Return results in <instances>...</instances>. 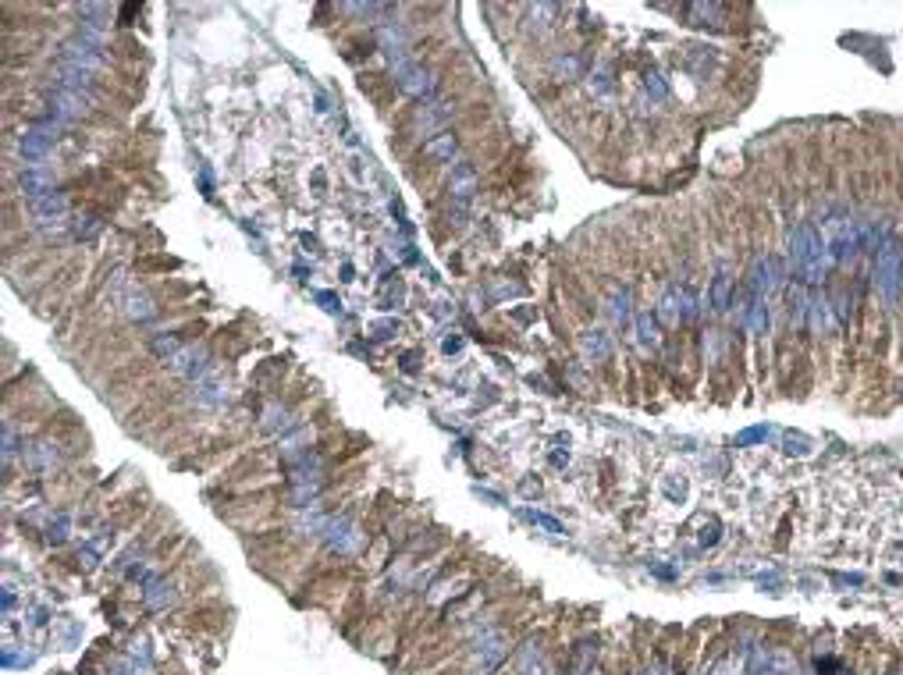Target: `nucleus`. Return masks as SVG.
<instances>
[{
  "instance_id": "1",
  "label": "nucleus",
  "mask_w": 903,
  "mask_h": 675,
  "mask_svg": "<svg viewBox=\"0 0 903 675\" xmlns=\"http://www.w3.org/2000/svg\"><path fill=\"white\" fill-rule=\"evenodd\" d=\"M790 260H793V270L807 285H818L822 281V270H825V260H829V249L818 235L815 224H797L793 235H790Z\"/></svg>"
},
{
  "instance_id": "2",
  "label": "nucleus",
  "mask_w": 903,
  "mask_h": 675,
  "mask_svg": "<svg viewBox=\"0 0 903 675\" xmlns=\"http://www.w3.org/2000/svg\"><path fill=\"white\" fill-rule=\"evenodd\" d=\"M875 288L886 299V306L900 302L903 292V245L900 238H886L875 253Z\"/></svg>"
},
{
  "instance_id": "3",
  "label": "nucleus",
  "mask_w": 903,
  "mask_h": 675,
  "mask_svg": "<svg viewBox=\"0 0 903 675\" xmlns=\"http://www.w3.org/2000/svg\"><path fill=\"white\" fill-rule=\"evenodd\" d=\"M53 132H57V125L53 121H40V125H33L25 135H22V157L25 160H33V164H40L47 153H50V142H53Z\"/></svg>"
},
{
  "instance_id": "4",
  "label": "nucleus",
  "mask_w": 903,
  "mask_h": 675,
  "mask_svg": "<svg viewBox=\"0 0 903 675\" xmlns=\"http://www.w3.org/2000/svg\"><path fill=\"white\" fill-rule=\"evenodd\" d=\"M505 633H498V629H488L484 636L477 640V672L480 675H488V672H495L498 668V661L505 658Z\"/></svg>"
},
{
  "instance_id": "5",
  "label": "nucleus",
  "mask_w": 903,
  "mask_h": 675,
  "mask_svg": "<svg viewBox=\"0 0 903 675\" xmlns=\"http://www.w3.org/2000/svg\"><path fill=\"white\" fill-rule=\"evenodd\" d=\"M747 675H797V665L782 651H754L747 665Z\"/></svg>"
},
{
  "instance_id": "6",
  "label": "nucleus",
  "mask_w": 903,
  "mask_h": 675,
  "mask_svg": "<svg viewBox=\"0 0 903 675\" xmlns=\"http://www.w3.org/2000/svg\"><path fill=\"white\" fill-rule=\"evenodd\" d=\"M399 85L406 89V93H413V97H427L431 89H434L431 75H427L424 68L409 65V60H399Z\"/></svg>"
},
{
  "instance_id": "7",
  "label": "nucleus",
  "mask_w": 903,
  "mask_h": 675,
  "mask_svg": "<svg viewBox=\"0 0 903 675\" xmlns=\"http://www.w3.org/2000/svg\"><path fill=\"white\" fill-rule=\"evenodd\" d=\"M50 107H53L57 121H72V117H78L85 110V97L75 93V89H57V93L50 97Z\"/></svg>"
},
{
  "instance_id": "8",
  "label": "nucleus",
  "mask_w": 903,
  "mask_h": 675,
  "mask_svg": "<svg viewBox=\"0 0 903 675\" xmlns=\"http://www.w3.org/2000/svg\"><path fill=\"white\" fill-rule=\"evenodd\" d=\"M658 490H661V498H665L669 505H686V498H690V476L679 469H672V473H665V476H658Z\"/></svg>"
},
{
  "instance_id": "9",
  "label": "nucleus",
  "mask_w": 903,
  "mask_h": 675,
  "mask_svg": "<svg viewBox=\"0 0 903 675\" xmlns=\"http://www.w3.org/2000/svg\"><path fill=\"white\" fill-rule=\"evenodd\" d=\"M324 530H327V544L335 551H352L359 544V533H356V526L349 523V519H331Z\"/></svg>"
},
{
  "instance_id": "10",
  "label": "nucleus",
  "mask_w": 903,
  "mask_h": 675,
  "mask_svg": "<svg viewBox=\"0 0 903 675\" xmlns=\"http://www.w3.org/2000/svg\"><path fill=\"white\" fill-rule=\"evenodd\" d=\"M807 313H811V327H815V334H832L836 320H832V310H829L825 295H811L807 299Z\"/></svg>"
},
{
  "instance_id": "11",
  "label": "nucleus",
  "mask_w": 903,
  "mask_h": 675,
  "mask_svg": "<svg viewBox=\"0 0 903 675\" xmlns=\"http://www.w3.org/2000/svg\"><path fill=\"white\" fill-rule=\"evenodd\" d=\"M580 345H583V352H587V359H594V362H605L608 356H612V338L605 334V331H583V338H580Z\"/></svg>"
},
{
  "instance_id": "12",
  "label": "nucleus",
  "mask_w": 903,
  "mask_h": 675,
  "mask_svg": "<svg viewBox=\"0 0 903 675\" xmlns=\"http://www.w3.org/2000/svg\"><path fill=\"white\" fill-rule=\"evenodd\" d=\"M729 292H733V274L729 263L715 267V281H711V306L715 310H729Z\"/></svg>"
},
{
  "instance_id": "13",
  "label": "nucleus",
  "mask_w": 903,
  "mask_h": 675,
  "mask_svg": "<svg viewBox=\"0 0 903 675\" xmlns=\"http://www.w3.org/2000/svg\"><path fill=\"white\" fill-rule=\"evenodd\" d=\"M22 189L28 192V199H40V196L53 192V178H50V171H43V167H28V171L22 174Z\"/></svg>"
},
{
  "instance_id": "14",
  "label": "nucleus",
  "mask_w": 903,
  "mask_h": 675,
  "mask_svg": "<svg viewBox=\"0 0 903 675\" xmlns=\"http://www.w3.org/2000/svg\"><path fill=\"white\" fill-rule=\"evenodd\" d=\"M658 317L665 320V324H679V320H683V299H679V288H676V285H669L665 295L658 299Z\"/></svg>"
},
{
  "instance_id": "15",
  "label": "nucleus",
  "mask_w": 903,
  "mask_h": 675,
  "mask_svg": "<svg viewBox=\"0 0 903 675\" xmlns=\"http://www.w3.org/2000/svg\"><path fill=\"white\" fill-rule=\"evenodd\" d=\"M608 317H612L615 327L629 324V317H633V310H629V288H612L608 292Z\"/></svg>"
},
{
  "instance_id": "16",
  "label": "nucleus",
  "mask_w": 903,
  "mask_h": 675,
  "mask_svg": "<svg viewBox=\"0 0 903 675\" xmlns=\"http://www.w3.org/2000/svg\"><path fill=\"white\" fill-rule=\"evenodd\" d=\"M142 601H146V608H167V604L174 601V590H171V583H164V579H146V590H142Z\"/></svg>"
},
{
  "instance_id": "17",
  "label": "nucleus",
  "mask_w": 903,
  "mask_h": 675,
  "mask_svg": "<svg viewBox=\"0 0 903 675\" xmlns=\"http://www.w3.org/2000/svg\"><path fill=\"white\" fill-rule=\"evenodd\" d=\"M33 213H36L40 221L61 217V213H65V196H61V192H47V196L33 199Z\"/></svg>"
},
{
  "instance_id": "18",
  "label": "nucleus",
  "mask_w": 903,
  "mask_h": 675,
  "mask_svg": "<svg viewBox=\"0 0 903 675\" xmlns=\"http://www.w3.org/2000/svg\"><path fill=\"white\" fill-rule=\"evenodd\" d=\"M516 672H520V675H545V672H548V668H545V658H540V651H537V643H527V647L520 651Z\"/></svg>"
},
{
  "instance_id": "19",
  "label": "nucleus",
  "mask_w": 903,
  "mask_h": 675,
  "mask_svg": "<svg viewBox=\"0 0 903 675\" xmlns=\"http://www.w3.org/2000/svg\"><path fill=\"white\" fill-rule=\"evenodd\" d=\"M171 366H174L178 374L196 377V374H203V352H196V349H182V352H174V356H171Z\"/></svg>"
},
{
  "instance_id": "20",
  "label": "nucleus",
  "mask_w": 903,
  "mask_h": 675,
  "mask_svg": "<svg viewBox=\"0 0 903 675\" xmlns=\"http://www.w3.org/2000/svg\"><path fill=\"white\" fill-rule=\"evenodd\" d=\"M473 189H477V174H473V167H470V164H459L456 171H452V192H456L459 199H470Z\"/></svg>"
},
{
  "instance_id": "21",
  "label": "nucleus",
  "mask_w": 903,
  "mask_h": 675,
  "mask_svg": "<svg viewBox=\"0 0 903 675\" xmlns=\"http://www.w3.org/2000/svg\"><path fill=\"white\" fill-rule=\"evenodd\" d=\"M637 338H640V345L644 349H658V324H654V317H651V310H644V313H637Z\"/></svg>"
},
{
  "instance_id": "22",
  "label": "nucleus",
  "mask_w": 903,
  "mask_h": 675,
  "mask_svg": "<svg viewBox=\"0 0 903 675\" xmlns=\"http://www.w3.org/2000/svg\"><path fill=\"white\" fill-rule=\"evenodd\" d=\"M125 302H129V313H132L135 320H146V317H154V306H149V299H146L142 292H135V288H132Z\"/></svg>"
},
{
  "instance_id": "23",
  "label": "nucleus",
  "mask_w": 903,
  "mask_h": 675,
  "mask_svg": "<svg viewBox=\"0 0 903 675\" xmlns=\"http://www.w3.org/2000/svg\"><path fill=\"white\" fill-rule=\"evenodd\" d=\"M804 313H807V295H804L800 285H793V292H790V320L797 327H804Z\"/></svg>"
},
{
  "instance_id": "24",
  "label": "nucleus",
  "mask_w": 903,
  "mask_h": 675,
  "mask_svg": "<svg viewBox=\"0 0 903 675\" xmlns=\"http://www.w3.org/2000/svg\"><path fill=\"white\" fill-rule=\"evenodd\" d=\"M427 157H441V160H452V153H456V139L452 135H441V139H431L427 146Z\"/></svg>"
},
{
  "instance_id": "25",
  "label": "nucleus",
  "mask_w": 903,
  "mask_h": 675,
  "mask_svg": "<svg viewBox=\"0 0 903 675\" xmlns=\"http://www.w3.org/2000/svg\"><path fill=\"white\" fill-rule=\"evenodd\" d=\"M523 519H527V523H533V526H540V530H548V533H562V523H558V519H552V515H545V512L523 508Z\"/></svg>"
},
{
  "instance_id": "26",
  "label": "nucleus",
  "mask_w": 903,
  "mask_h": 675,
  "mask_svg": "<svg viewBox=\"0 0 903 675\" xmlns=\"http://www.w3.org/2000/svg\"><path fill=\"white\" fill-rule=\"evenodd\" d=\"M448 114H452L448 103H431V107L420 110V125H424V121H427V125H441V121H445Z\"/></svg>"
},
{
  "instance_id": "27",
  "label": "nucleus",
  "mask_w": 903,
  "mask_h": 675,
  "mask_svg": "<svg viewBox=\"0 0 903 675\" xmlns=\"http://www.w3.org/2000/svg\"><path fill=\"white\" fill-rule=\"evenodd\" d=\"M644 89H647V97H651V100H658V103H661V100L669 97V85L661 82V75H658V72H651V75H647Z\"/></svg>"
},
{
  "instance_id": "28",
  "label": "nucleus",
  "mask_w": 903,
  "mask_h": 675,
  "mask_svg": "<svg viewBox=\"0 0 903 675\" xmlns=\"http://www.w3.org/2000/svg\"><path fill=\"white\" fill-rule=\"evenodd\" d=\"M72 231H75V238H93V235L100 231V221H97V217H75Z\"/></svg>"
},
{
  "instance_id": "29",
  "label": "nucleus",
  "mask_w": 903,
  "mask_h": 675,
  "mask_svg": "<svg viewBox=\"0 0 903 675\" xmlns=\"http://www.w3.org/2000/svg\"><path fill=\"white\" fill-rule=\"evenodd\" d=\"M580 68H583V60H580V57H558V60H555V72L565 75V78H577Z\"/></svg>"
},
{
  "instance_id": "30",
  "label": "nucleus",
  "mask_w": 903,
  "mask_h": 675,
  "mask_svg": "<svg viewBox=\"0 0 903 675\" xmlns=\"http://www.w3.org/2000/svg\"><path fill=\"white\" fill-rule=\"evenodd\" d=\"M786 451L804 458V455H811V441H807L804 434H786Z\"/></svg>"
},
{
  "instance_id": "31",
  "label": "nucleus",
  "mask_w": 903,
  "mask_h": 675,
  "mask_svg": "<svg viewBox=\"0 0 903 675\" xmlns=\"http://www.w3.org/2000/svg\"><path fill=\"white\" fill-rule=\"evenodd\" d=\"M768 434H772V426H750V431H743L736 438V444H754V441H765Z\"/></svg>"
},
{
  "instance_id": "32",
  "label": "nucleus",
  "mask_w": 903,
  "mask_h": 675,
  "mask_svg": "<svg viewBox=\"0 0 903 675\" xmlns=\"http://www.w3.org/2000/svg\"><path fill=\"white\" fill-rule=\"evenodd\" d=\"M590 89H594V93H601V97H608V93H612L608 72H594V75H590Z\"/></svg>"
},
{
  "instance_id": "33",
  "label": "nucleus",
  "mask_w": 903,
  "mask_h": 675,
  "mask_svg": "<svg viewBox=\"0 0 903 675\" xmlns=\"http://www.w3.org/2000/svg\"><path fill=\"white\" fill-rule=\"evenodd\" d=\"M68 523H72L68 515H57V523H50V533H47V537H50V540H65V537H68Z\"/></svg>"
},
{
  "instance_id": "34",
  "label": "nucleus",
  "mask_w": 903,
  "mask_h": 675,
  "mask_svg": "<svg viewBox=\"0 0 903 675\" xmlns=\"http://www.w3.org/2000/svg\"><path fill=\"white\" fill-rule=\"evenodd\" d=\"M107 675H139V665H135L132 658H129V661H117V665H114Z\"/></svg>"
},
{
  "instance_id": "35",
  "label": "nucleus",
  "mask_w": 903,
  "mask_h": 675,
  "mask_svg": "<svg viewBox=\"0 0 903 675\" xmlns=\"http://www.w3.org/2000/svg\"><path fill=\"white\" fill-rule=\"evenodd\" d=\"M317 302L324 306V310H331V313L338 310V306H335V295H331V292H317Z\"/></svg>"
}]
</instances>
